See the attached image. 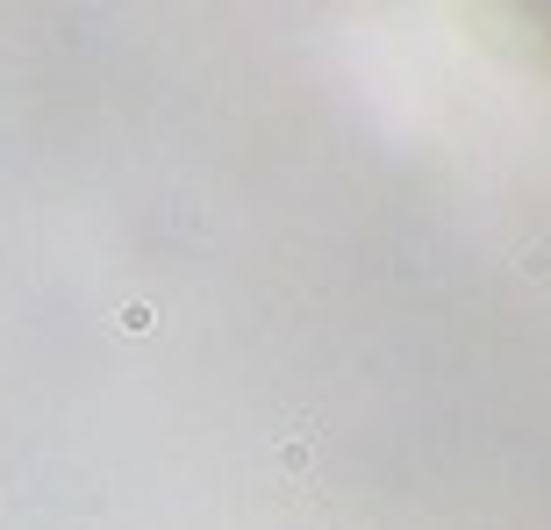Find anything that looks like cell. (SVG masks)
Instances as JSON below:
<instances>
[{
  "instance_id": "1",
  "label": "cell",
  "mask_w": 551,
  "mask_h": 530,
  "mask_svg": "<svg viewBox=\"0 0 551 530\" xmlns=\"http://www.w3.org/2000/svg\"><path fill=\"white\" fill-rule=\"evenodd\" d=\"M115 323H122L129 337H144V330H151V308H144V301H129V308H122V316H115Z\"/></svg>"
}]
</instances>
